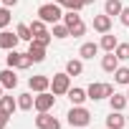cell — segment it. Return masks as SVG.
I'll return each mask as SVG.
<instances>
[{
    "label": "cell",
    "instance_id": "6da1fadb",
    "mask_svg": "<svg viewBox=\"0 0 129 129\" xmlns=\"http://www.w3.org/2000/svg\"><path fill=\"white\" fill-rule=\"evenodd\" d=\"M5 63H8V69H20V71H25V69H30V63H33V58L28 56V53H20V51H8V56H5Z\"/></svg>",
    "mask_w": 129,
    "mask_h": 129
},
{
    "label": "cell",
    "instance_id": "7a4b0ae2",
    "mask_svg": "<svg viewBox=\"0 0 129 129\" xmlns=\"http://www.w3.org/2000/svg\"><path fill=\"white\" fill-rule=\"evenodd\" d=\"M63 23L69 25V30H71V36H74V38H79V36H84V33H86V23L81 20V15H79L76 10H69L66 15H63Z\"/></svg>",
    "mask_w": 129,
    "mask_h": 129
},
{
    "label": "cell",
    "instance_id": "3957f363",
    "mask_svg": "<svg viewBox=\"0 0 129 129\" xmlns=\"http://www.w3.org/2000/svg\"><path fill=\"white\" fill-rule=\"evenodd\" d=\"M38 18H41L43 23H58V20L63 18L61 5H58V3H46V5H41V8H38Z\"/></svg>",
    "mask_w": 129,
    "mask_h": 129
},
{
    "label": "cell",
    "instance_id": "277c9868",
    "mask_svg": "<svg viewBox=\"0 0 129 129\" xmlns=\"http://www.w3.org/2000/svg\"><path fill=\"white\" fill-rule=\"evenodd\" d=\"M66 116H69V124H71V126H86V124L91 121V114H89V109H84V106H71V111H69Z\"/></svg>",
    "mask_w": 129,
    "mask_h": 129
},
{
    "label": "cell",
    "instance_id": "5b68a950",
    "mask_svg": "<svg viewBox=\"0 0 129 129\" xmlns=\"http://www.w3.org/2000/svg\"><path fill=\"white\" fill-rule=\"evenodd\" d=\"M51 89H53L56 96L69 94V89H71V76H69V74H56V76L51 79Z\"/></svg>",
    "mask_w": 129,
    "mask_h": 129
},
{
    "label": "cell",
    "instance_id": "8992f818",
    "mask_svg": "<svg viewBox=\"0 0 129 129\" xmlns=\"http://www.w3.org/2000/svg\"><path fill=\"white\" fill-rule=\"evenodd\" d=\"M86 94H89L91 101H99V99L111 96V94H114V86H111V84H91V86L86 89Z\"/></svg>",
    "mask_w": 129,
    "mask_h": 129
},
{
    "label": "cell",
    "instance_id": "52a82bcc",
    "mask_svg": "<svg viewBox=\"0 0 129 129\" xmlns=\"http://www.w3.org/2000/svg\"><path fill=\"white\" fill-rule=\"evenodd\" d=\"M36 126H38V129H61V121H58L56 116H51L48 111H38Z\"/></svg>",
    "mask_w": 129,
    "mask_h": 129
},
{
    "label": "cell",
    "instance_id": "ba28073f",
    "mask_svg": "<svg viewBox=\"0 0 129 129\" xmlns=\"http://www.w3.org/2000/svg\"><path fill=\"white\" fill-rule=\"evenodd\" d=\"M56 104V94H48V91H41L36 96V111H51Z\"/></svg>",
    "mask_w": 129,
    "mask_h": 129
},
{
    "label": "cell",
    "instance_id": "9c48e42d",
    "mask_svg": "<svg viewBox=\"0 0 129 129\" xmlns=\"http://www.w3.org/2000/svg\"><path fill=\"white\" fill-rule=\"evenodd\" d=\"M28 86H30V91L41 94V91H48V89H51V79L43 76V74H38V76H30V79H28Z\"/></svg>",
    "mask_w": 129,
    "mask_h": 129
},
{
    "label": "cell",
    "instance_id": "30bf717a",
    "mask_svg": "<svg viewBox=\"0 0 129 129\" xmlns=\"http://www.w3.org/2000/svg\"><path fill=\"white\" fill-rule=\"evenodd\" d=\"M28 56L33 58V63H41V61L46 58V46H43V43H38V41L33 38V41L28 43Z\"/></svg>",
    "mask_w": 129,
    "mask_h": 129
},
{
    "label": "cell",
    "instance_id": "8fae6325",
    "mask_svg": "<svg viewBox=\"0 0 129 129\" xmlns=\"http://www.w3.org/2000/svg\"><path fill=\"white\" fill-rule=\"evenodd\" d=\"M18 33H10V30H0V48L3 51H13L18 46Z\"/></svg>",
    "mask_w": 129,
    "mask_h": 129
},
{
    "label": "cell",
    "instance_id": "7c38bea8",
    "mask_svg": "<svg viewBox=\"0 0 129 129\" xmlns=\"http://www.w3.org/2000/svg\"><path fill=\"white\" fill-rule=\"evenodd\" d=\"M94 30L101 33V36L109 33V30H111V15H106V13H104V15H94Z\"/></svg>",
    "mask_w": 129,
    "mask_h": 129
},
{
    "label": "cell",
    "instance_id": "4fadbf2b",
    "mask_svg": "<svg viewBox=\"0 0 129 129\" xmlns=\"http://www.w3.org/2000/svg\"><path fill=\"white\" fill-rule=\"evenodd\" d=\"M106 126H109V129H124V126H126V116H124L121 111H114V109H111V114L106 116Z\"/></svg>",
    "mask_w": 129,
    "mask_h": 129
},
{
    "label": "cell",
    "instance_id": "5bb4252c",
    "mask_svg": "<svg viewBox=\"0 0 129 129\" xmlns=\"http://www.w3.org/2000/svg\"><path fill=\"white\" fill-rule=\"evenodd\" d=\"M0 84H3L5 89H15L18 86V76L13 69H5V71H0Z\"/></svg>",
    "mask_w": 129,
    "mask_h": 129
},
{
    "label": "cell",
    "instance_id": "9a60e30c",
    "mask_svg": "<svg viewBox=\"0 0 129 129\" xmlns=\"http://www.w3.org/2000/svg\"><path fill=\"white\" fill-rule=\"evenodd\" d=\"M66 96L71 99V104H74V106H84V101L89 99L86 89H69V94H66Z\"/></svg>",
    "mask_w": 129,
    "mask_h": 129
},
{
    "label": "cell",
    "instance_id": "2e32d148",
    "mask_svg": "<svg viewBox=\"0 0 129 129\" xmlns=\"http://www.w3.org/2000/svg\"><path fill=\"white\" fill-rule=\"evenodd\" d=\"M101 69L104 71H109V74H114L116 69H119V58H116V53L111 51V53H106L104 58H101Z\"/></svg>",
    "mask_w": 129,
    "mask_h": 129
},
{
    "label": "cell",
    "instance_id": "e0dca14e",
    "mask_svg": "<svg viewBox=\"0 0 129 129\" xmlns=\"http://www.w3.org/2000/svg\"><path fill=\"white\" fill-rule=\"evenodd\" d=\"M109 104H111L114 111H124V106L129 104V99H126V94H111L109 96Z\"/></svg>",
    "mask_w": 129,
    "mask_h": 129
},
{
    "label": "cell",
    "instance_id": "ac0fdd59",
    "mask_svg": "<svg viewBox=\"0 0 129 129\" xmlns=\"http://www.w3.org/2000/svg\"><path fill=\"white\" fill-rule=\"evenodd\" d=\"M66 74H69V76H81V74H84V61H81V58H71V61L66 63Z\"/></svg>",
    "mask_w": 129,
    "mask_h": 129
},
{
    "label": "cell",
    "instance_id": "d6986e66",
    "mask_svg": "<svg viewBox=\"0 0 129 129\" xmlns=\"http://www.w3.org/2000/svg\"><path fill=\"white\" fill-rule=\"evenodd\" d=\"M0 109L13 116V111L18 109V99H13V96H0Z\"/></svg>",
    "mask_w": 129,
    "mask_h": 129
},
{
    "label": "cell",
    "instance_id": "ffe728a7",
    "mask_svg": "<svg viewBox=\"0 0 129 129\" xmlns=\"http://www.w3.org/2000/svg\"><path fill=\"white\" fill-rule=\"evenodd\" d=\"M99 46H101V48H104L106 53H111V51H114V48L119 46V41H116V36H111V33H104V36H101V43H99Z\"/></svg>",
    "mask_w": 129,
    "mask_h": 129
},
{
    "label": "cell",
    "instance_id": "44dd1931",
    "mask_svg": "<svg viewBox=\"0 0 129 129\" xmlns=\"http://www.w3.org/2000/svg\"><path fill=\"white\" fill-rule=\"evenodd\" d=\"M99 48H101L99 43H84V46L79 48V56H81V58H94V56L99 53Z\"/></svg>",
    "mask_w": 129,
    "mask_h": 129
},
{
    "label": "cell",
    "instance_id": "7402d4cb",
    "mask_svg": "<svg viewBox=\"0 0 129 129\" xmlns=\"http://www.w3.org/2000/svg\"><path fill=\"white\" fill-rule=\"evenodd\" d=\"M121 8H124V5H121V0H106V3H104V13H106V15H111V18H114V15H119V13H121Z\"/></svg>",
    "mask_w": 129,
    "mask_h": 129
},
{
    "label": "cell",
    "instance_id": "603a6c76",
    "mask_svg": "<svg viewBox=\"0 0 129 129\" xmlns=\"http://www.w3.org/2000/svg\"><path fill=\"white\" fill-rule=\"evenodd\" d=\"M33 106H36V96H30V94H20V96H18V109L30 111Z\"/></svg>",
    "mask_w": 129,
    "mask_h": 129
},
{
    "label": "cell",
    "instance_id": "cb8c5ba5",
    "mask_svg": "<svg viewBox=\"0 0 129 129\" xmlns=\"http://www.w3.org/2000/svg\"><path fill=\"white\" fill-rule=\"evenodd\" d=\"M114 81L121 84V86H129V69H126V66H119V69L114 71Z\"/></svg>",
    "mask_w": 129,
    "mask_h": 129
},
{
    "label": "cell",
    "instance_id": "d4e9b609",
    "mask_svg": "<svg viewBox=\"0 0 129 129\" xmlns=\"http://www.w3.org/2000/svg\"><path fill=\"white\" fill-rule=\"evenodd\" d=\"M71 36V30H69V25L66 23H53V38H69Z\"/></svg>",
    "mask_w": 129,
    "mask_h": 129
},
{
    "label": "cell",
    "instance_id": "484cf974",
    "mask_svg": "<svg viewBox=\"0 0 129 129\" xmlns=\"http://www.w3.org/2000/svg\"><path fill=\"white\" fill-rule=\"evenodd\" d=\"M15 33H18L20 41H28V43L33 41V30H30V25H25V23H20V25L15 28Z\"/></svg>",
    "mask_w": 129,
    "mask_h": 129
},
{
    "label": "cell",
    "instance_id": "4316f807",
    "mask_svg": "<svg viewBox=\"0 0 129 129\" xmlns=\"http://www.w3.org/2000/svg\"><path fill=\"white\" fill-rule=\"evenodd\" d=\"M114 53H116L119 61H129V43H119V46L114 48Z\"/></svg>",
    "mask_w": 129,
    "mask_h": 129
},
{
    "label": "cell",
    "instance_id": "83f0119b",
    "mask_svg": "<svg viewBox=\"0 0 129 129\" xmlns=\"http://www.w3.org/2000/svg\"><path fill=\"white\" fill-rule=\"evenodd\" d=\"M30 30H33V38H36V36H43V33H48V30H46V23H43L41 18L30 23Z\"/></svg>",
    "mask_w": 129,
    "mask_h": 129
},
{
    "label": "cell",
    "instance_id": "f1b7e54d",
    "mask_svg": "<svg viewBox=\"0 0 129 129\" xmlns=\"http://www.w3.org/2000/svg\"><path fill=\"white\" fill-rule=\"evenodd\" d=\"M8 23H10V8H0V30H5L8 28Z\"/></svg>",
    "mask_w": 129,
    "mask_h": 129
},
{
    "label": "cell",
    "instance_id": "f546056e",
    "mask_svg": "<svg viewBox=\"0 0 129 129\" xmlns=\"http://www.w3.org/2000/svg\"><path fill=\"white\" fill-rule=\"evenodd\" d=\"M63 8H69V10H81L84 8V0H63Z\"/></svg>",
    "mask_w": 129,
    "mask_h": 129
},
{
    "label": "cell",
    "instance_id": "4dcf8cb0",
    "mask_svg": "<svg viewBox=\"0 0 129 129\" xmlns=\"http://www.w3.org/2000/svg\"><path fill=\"white\" fill-rule=\"evenodd\" d=\"M119 20H121V25H126V28H129V8H121V13H119Z\"/></svg>",
    "mask_w": 129,
    "mask_h": 129
},
{
    "label": "cell",
    "instance_id": "1f68e13d",
    "mask_svg": "<svg viewBox=\"0 0 129 129\" xmlns=\"http://www.w3.org/2000/svg\"><path fill=\"white\" fill-rule=\"evenodd\" d=\"M51 38H53V33H43V36H36V41H38V43H43V46H48V43H51Z\"/></svg>",
    "mask_w": 129,
    "mask_h": 129
},
{
    "label": "cell",
    "instance_id": "d6a6232c",
    "mask_svg": "<svg viewBox=\"0 0 129 129\" xmlns=\"http://www.w3.org/2000/svg\"><path fill=\"white\" fill-rule=\"evenodd\" d=\"M8 119H10V114H5L3 109H0V129H5V124H8Z\"/></svg>",
    "mask_w": 129,
    "mask_h": 129
},
{
    "label": "cell",
    "instance_id": "836d02e7",
    "mask_svg": "<svg viewBox=\"0 0 129 129\" xmlns=\"http://www.w3.org/2000/svg\"><path fill=\"white\" fill-rule=\"evenodd\" d=\"M3 5H5V8H15V5H18V0H3Z\"/></svg>",
    "mask_w": 129,
    "mask_h": 129
},
{
    "label": "cell",
    "instance_id": "e575fe53",
    "mask_svg": "<svg viewBox=\"0 0 129 129\" xmlns=\"http://www.w3.org/2000/svg\"><path fill=\"white\" fill-rule=\"evenodd\" d=\"M91 3H96V0H84V5H91Z\"/></svg>",
    "mask_w": 129,
    "mask_h": 129
},
{
    "label": "cell",
    "instance_id": "d590c367",
    "mask_svg": "<svg viewBox=\"0 0 129 129\" xmlns=\"http://www.w3.org/2000/svg\"><path fill=\"white\" fill-rule=\"evenodd\" d=\"M3 89H5V86H3V84H0V96H3Z\"/></svg>",
    "mask_w": 129,
    "mask_h": 129
},
{
    "label": "cell",
    "instance_id": "8d00e7d4",
    "mask_svg": "<svg viewBox=\"0 0 129 129\" xmlns=\"http://www.w3.org/2000/svg\"><path fill=\"white\" fill-rule=\"evenodd\" d=\"M53 3H58V5H63V0H53Z\"/></svg>",
    "mask_w": 129,
    "mask_h": 129
},
{
    "label": "cell",
    "instance_id": "74e56055",
    "mask_svg": "<svg viewBox=\"0 0 129 129\" xmlns=\"http://www.w3.org/2000/svg\"><path fill=\"white\" fill-rule=\"evenodd\" d=\"M126 99H129V91H126Z\"/></svg>",
    "mask_w": 129,
    "mask_h": 129
},
{
    "label": "cell",
    "instance_id": "f35d334b",
    "mask_svg": "<svg viewBox=\"0 0 129 129\" xmlns=\"http://www.w3.org/2000/svg\"><path fill=\"white\" fill-rule=\"evenodd\" d=\"M106 129H109V126H106Z\"/></svg>",
    "mask_w": 129,
    "mask_h": 129
}]
</instances>
